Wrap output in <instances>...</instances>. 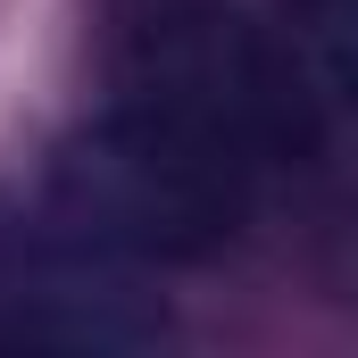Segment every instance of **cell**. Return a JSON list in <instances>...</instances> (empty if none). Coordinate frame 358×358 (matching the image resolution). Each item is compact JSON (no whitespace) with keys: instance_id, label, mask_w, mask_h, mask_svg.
Listing matches in <instances>:
<instances>
[{"instance_id":"obj_1","label":"cell","mask_w":358,"mask_h":358,"mask_svg":"<svg viewBox=\"0 0 358 358\" xmlns=\"http://www.w3.org/2000/svg\"><path fill=\"white\" fill-rule=\"evenodd\" d=\"M117 100L183 117L267 176L317 150V76L292 0H108Z\"/></svg>"},{"instance_id":"obj_2","label":"cell","mask_w":358,"mask_h":358,"mask_svg":"<svg viewBox=\"0 0 358 358\" xmlns=\"http://www.w3.org/2000/svg\"><path fill=\"white\" fill-rule=\"evenodd\" d=\"M267 183L275 176L234 142L108 92V108L59 142L42 192L117 259L176 267V259H217L259 217Z\"/></svg>"},{"instance_id":"obj_3","label":"cell","mask_w":358,"mask_h":358,"mask_svg":"<svg viewBox=\"0 0 358 358\" xmlns=\"http://www.w3.org/2000/svg\"><path fill=\"white\" fill-rule=\"evenodd\" d=\"M167 308L50 192H0V350H142Z\"/></svg>"},{"instance_id":"obj_4","label":"cell","mask_w":358,"mask_h":358,"mask_svg":"<svg viewBox=\"0 0 358 358\" xmlns=\"http://www.w3.org/2000/svg\"><path fill=\"white\" fill-rule=\"evenodd\" d=\"M292 34L308 50L317 92H334L358 117V0H292Z\"/></svg>"}]
</instances>
